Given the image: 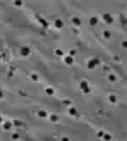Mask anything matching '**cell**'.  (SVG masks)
Segmentation results:
<instances>
[{
    "label": "cell",
    "instance_id": "1",
    "mask_svg": "<svg viewBox=\"0 0 127 141\" xmlns=\"http://www.w3.org/2000/svg\"><path fill=\"white\" fill-rule=\"evenodd\" d=\"M77 88L84 93V95H89V93H91V84L88 83L86 79H81V81L77 83Z\"/></svg>",
    "mask_w": 127,
    "mask_h": 141
},
{
    "label": "cell",
    "instance_id": "2",
    "mask_svg": "<svg viewBox=\"0 0 127 141\" xmlns=\"http://www.w3.org/2000/svg\"><path fill=\"white\" fill-rule=\"evenodd\" d=\"M34 19H36V21L40 22V26H41V28H43V29H48V28H50V21H46V19H45V17H43V16H40V14H36V16H34Z\"/></svg>",
    "mask_w": 127,
    "mask_h": 141
},
{
    "label": "cell",
    "instance_id": "3",
    "mask_svg": "<svg viewBox=\"0 0 127 141\" xmlns=\"http://www.w3.org/2000/svg\"><path fill=\"white\" fill-rule=\"evenodd\" d=\"M100 64H101V60H100L98 57H93V58H89V60H88L86 67H88V69H96Z\"/></svg>",
    "mask_w": 127,
    "mask_h": 141
},
{
    "label": "cell",
    "instance_id": "4",
    "mask_svg": "<svg viewBox=\"0 0 127 141\" xmlns=\"http://www.w3.org/2000/svg\"><path fill=\"white\" fill-rule=\"evenodd\" d=\"M2 129H4V131H7V133H10V131L14 129V122H12V120H4Z\"/></svg>",
    "mask_w": 127,
    "mask_h": 141
},
{
    "label": "cell",
    "instance_id": "5",
    "mask_svg": "<svg viewBox=\"0 0 127 141\" xmlns=\"http://www.w3.org/2000/svg\"><path fill=\"white\" fill-rule=\"evenodd\" d=\"M19 54H21V57H29V55H31V48H29V46H21Z\"/></svg>",
    "mask_w": 127,
    "mask_h": 141
},
{
    "label": "cell",
    "instance_id": "6",
    "mask_svg": "<svg viewBox=\"0 0 127 141\" xmlns=\"http://www.w3.org/2000/svg\"><path fill=\"white\" fill-rule=\"evenodd\" d=\"M67 114H69L70 117H79V115H81V114H79V110H77L76 107H69V108H67Z\"/></svg>",
    "mask_w": 127,
    "mask_h": 141
},
{
    "label": "cell",
    "instance_id": "7",
    "mask_svg": "<svg viewBox=\"0 0 127 141\" xmlns=\"http://www.w3.org/2000/svg\"><path fill=\"white\" fill-rule=\"evenodd\" d=\"M100 19H101V21H105L107 24H112V22H113V16H112V14H103Z\"/></svg>",
    "mask_w": 127,
    "mask_h": 141
},
{
    "label": "cell",
    "instance_id": "8",
    "mask_svg": "<svg viewBox=\"0 0 127 141\" xmlns=\"http://www.w3.org/2000/svg\"><path fill=\"white\" fill-rule=\"evenodd\" d=\"M48 115H50V114L46 112V110H41V108H38V110H36V117H40V119H46Z\"/></svg>",
    "mask_w": 127,
    "mask_h": 141
},
{
    "label": "cell",
    "instance_id": "9",
    "mask_svg": "<svg viewBox=\"0 0 127 141\" xmlns=\"http://www.w3.org/2000/svg\"><path fill=\"white\" fill-rule=\"evenodd\" d=\"M107 79L110 81V83H117V81H119V76L113 74V72H108V74H107Z\"/></svg>",
    "mask_w": 127,
    "mask_h": 141
},
{
    "label": "cell",
    "instance_id": "10",
    "mask_svg": "<svg viewBox=\"0 0 127 141\" xmlns=\"http://www.w3.org/2000/svg\"><path fill=\"white\" fill-rule=\"evenodd\" d=\"M100 21H101V19H100L98 16H91V17H89V26H91V28H93V26H96V24H98Z\"/></svg>",
    "mask_w": 127,
    "mask_h": 141
},
{
    "label": "cell",
    "instance_id": "11",
    "mask_svg": "<svg viewBox=\"0 0 127 141\" xmlns=\"http://www.w3.org/2000/svg\"><path fill=\"white\" fill-rule=\"evenodd\" d=\"M108 102H110V103H119V96L117 95H113V93H110V95H108Z\"/></svg>",
    "mask_w": 127,
    "mask_h": 141
},
{
    "label": "cell",
    "instance_id": "12",
    "mask_svg": "<svg viewBox=\"0 0 127 141\" xmlns=\"http://www.w3.org/2000/svg\"><path fill=\"white\" fill-rule=\"evenodd\" d=\"M53 28L55 29H62L64 28V21H62V19H55L53 21Z\"/></svg>",
    "mask_w": 127,
    "mask_h": 141
},
{
    "label": "cell",
    "instance_id": "13",
    "mask_svg": "<svg viewBox=\"0 0 127 141\" xmlns=\"http://www.w3.org/2000/svg\"><path fill=\"white\" fill-rule=\"evenodd\" d=\"M64 62H65V66H72V64H74V57H70V55H64Z\"/></svg>",
    "mask_w": 127,
    "mask_h": 141
},
{
    "label": "cell",
    "instance_id": "14",
    "mask_svg": "<svg viewBox=\"0 0 127 141\" xmlns=\"http://www.w3.org/2000/svg\"><path fill=\"white\" fill-rule=\"evenodd\" d=\"M12 122H14V127H21V129H26V124H24V122H22V120H12Z\"/></svg>",
    "mask_w": 127,
    "mask_h": 141
},
{
    "label": "cell",
    "instance_id": "15",
    "mask_svg": "<svg viewBox=\"0 0 127 141\" xmlns=\"http://www.w3.org/2000/svg\"><path fill=\"white\" fill-rule=\"evenodd\" d=\"M50 117V122H53V124H57L58 120H60V115L58 114H52V115H48Z\"/></svg>",
    "mask_w": 127,
    "mask_h": 141
},
{
    "label": "cell",
    "instance_id": "16",
    "mask_svg": "<svg viewBox=\"0 0 127 141\" xmlns=\"http://www.w3.org/2000/svg\"><path fill=\"white\" fill-rule=\"evenodd\" d=\"M2 54H4V62H10V52H9V50H4Z\"/></svg>",
    "mask_w": 127,
    "mask_h": 141
},
{
    "label": "cell",
    "instance_id": "17",
    "mask_svg": "<svg viewBox=\"0 0 127 141\" xmlns=\"http://www.w3.org/2000/svg\"><path fill=\"white\" fill-rule=\"evenodd\" d=\"M45 95L53 96V95H55V90H53V88H50V86H46V88H45Z\"/></svg>",
    "mask_w": 127,
    "mask_h": 141
},
{
    "label": "cell",
    "instance_id": "18",
    "mask_svg": "<svg viewBox=\"0 0 127 141\" xmlns=\"http://www.w3.org/2000/svg\"><path fill=\"white\" fill-rule=\"evenodd\" d=\"M29 79L34 81V83H38V81H40V76H38L36 72H31V74H29Z\"/></svg>",
    "mask_w": 127,
    "mask_h": 141
},
{
    "label": "cell",
    "instance_id": "19",
    "mask_svg": "<svg viewBox=\"0 0 127 141\" xmlns=\"http://www.w3.org/2000/svg\"><path fill=\"white\" fill-rule=\"evenodd\" d=\"M101 34H103V38H105V40H112V31H108V29H105Z\"/></svg>",
    "mask_w": 127,
    "mask_h": 141
},
{
    "label": "cell",
    "instance_id": "20",
    "mask_svg": "<svg viewBox=\"0 0 127 141\" xmlns=\"http://www.w3.org/2000/svg\"><path fill=\"white\" fill-rule=\"evenodd\" d=\"M62 105H65V107H72V100H70V98H64V100H62Z\"/></svg>",
    "mask_w": 127,
    "mask_h": 141
},
{
    "label": "cell",
    "instance_id": "21",
    "mask_svg": "<svg viewBox=\"0 0 127 141\" xmlns=\"http://www.w3.org/2000/svg\"><path fill=\"white\" fill-rule=\"evenodd\" d=\"M14 74H16V67H14V66H10V69L7 70V76H9V78H12Z\"/></svg>",
    "mask_w": 127,
    "mask_h": 141
},
{
    "label": "cell",
    "instance_id": "22",
    "mask_svg": "<svg viewBox=\"0 0 127 141\" xmlns=\"http://www.w3.org/2000/svg\"><path fill=\"white\" fill-rule=\"evenodd\" d=\"M101 139H103V141H112V139H113V138H112V134L105 133V134H103V136H101Z\"/></svg>",
    "mask_w": 127,
    "mask_h": 141
},
{
    "label": "cell",
    "instance_id": "23",
    "mask_svg": "<svg viewBox=\"0 0 127 141\" xmlns=\"http://www.w3.org/2000/svg\"><path fill=\"white\" fill-rule=\"evenodd\" d=\"M72 24L79 28V26H81V19H79V17H72Z\"/></svg>",
    "mask_w": 127,
    "mask_h": 141
},
{
    "label": "cell",
    "instance_id": "24",
    "mask_svg": "<svg viewBox=\"0 0 127 141\" xmlns=\"http://www.w3.org/2000/svg\"><path fill=\"white\" fill-rule=\"evenodd\" d=\"M55 55H57V57H64V50L57 48V50H55Z\"/></svg>",
    "mask_w": 127,
    "mask_h": 141
},
{
    "label": "cell",
    "instance_id": "25",
    "mask_svg": "<svg viewBox=\"0 0 127 141\" xmlns=\"http://www.w3.org/2000/svg\"><path fill=\"white\" fill-rule=\"evenodd\" d=\"M76 54H77V50H76V48H70V50H69V55H70V57H74Z\"/></svg>",
    "mask_w": 127,
    "mask_h": 141
},
{
    "label": "cell",
    "instance_id": "26",
    "mask_svg": "<svg viewBox=\"0 0 127 141\" xmlns=\"http://www.w3.org/2000/svg\"><path fill=\"white\" fill-rule=\"evenodd\" d=\"M19 138H21V136H19V133H12V139H14V141H17Z\"/></svg>",
    "mask_w": 127,
    "mask_h": 141
},
{
    "label": "cell",
    "instance_id": "27",
    "mask_svg": "<svg viewBox=\"0 0 127 141\" xmlns=\"http://www.w3.org/2000/svg\"><path fill=\"white\" fill-rule=\"evenodd\" d=\"M120 19H122V24H125V26H127V17H125V16H122Z\"/></svg>",
    "mask_w": 127,
    "mask_h": 141
},
{
    "label": "cell",
    "instance_id": "28",
    "mask_svg": "<svg viewBox=\"0 0 127 141\" xmlns=\"http://www.w3.org/2000/svg\"><path fill=\"white\" fill-rule=\"evenodd\" d=\"M120 45H122V48H125V50H127V40H124V42L120 43Z\"/></svg>",
    "mask_w": 127,
    "mask_h": 141
},
{
    "label": "cell",
    "instance_id": "29",
    "mask_svg": "<svg viewBox=\"0 0 127 141\" xmlns=\"http://www.w3.org/2000/svg\"><path fill=\"white\" fill-rule=\"evenodd\" d=\"M14 5H16V7H21V5H22V2H19V0H16V2H14Z\"/></svg>",
    "mask_w": 127,
    "mask_h": 141
},
{
    "label": "cell",
    "instance_id": "30",
    "mask_svg": "<svg viewBox=\"0 0 127 141\" xmlns=\"http://www.w3.org/2000/svg\"><path fill=\"white\" fill-rule=\"evenodd\" d=\"M103 134H105V131H98V133H96V136H98V138H101Z\"/></svg>",
    "mask_w": 127,
    "mask_h": 141
},
{
    "label": "cell",
    "instance_id": "31",
    "mask_svg": "<svg viewBox=\"0 0 127 141\" xmlns=\"http://www.w3.org/2000/svg\"><path fill=\"white\" fill-rule=\"evenodd\" d=\"M60 141H70V139H69L67 136H62V139H60Z\"/></svg>",
    "mask_w": 127,
    "mask_h": 141
},
{
    "label": "cell",
    "instance_id": "32",
    "mask_svg": "<svg viewBox=\"0 0 127 141\" xmlns=\"http://www.w3.org/2000/svg\"><path fill=\"white\" fill-rule=\"evenodd\" d=\"M4 96H5V95H4V91H2V90H0V100L4 98Z\"/></svg>",
    "mask_w": 127,
    "mask_h": 141
},
{
    "label": "cell",
    "instance_id": "33",
    "mask_svg": "<svg viewBox=\"0 0 127 141\" xmlns=\"http://www.w3.org/2000/svg\"><path fill=\"white\" fill-rule=\"evenodd\" d=\"M0 124H4V117L0 115Z\"/></svg>",
    "mask_w": 127,
    "mask_h": 141
},
{
    "label": "cell",
    "instance_id": "34",
    "mask_svg": "<svg viewBox=\"0 0 127 141\" xmlns=\"http://www.w3.org/2000/svg\"><path fill=\"white\" fill-rule=\"evenodd\" d=\"M0 60H4V54L2 52H0Z\"/></svg>",
    "mask_w": 127,
    "mask_h": 141
}]
</instances>
